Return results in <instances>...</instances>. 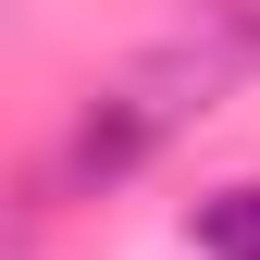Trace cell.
<instances>
[{"label":"cell","mask_w":260,"mask_h":260,"mask_svg":"<svg viewBox=\"0 0 260 260\" xmlns=\"http://www.w3.org/2000/svg\"><path fill=\"white\" fill-rule=\"evenodd\" d=\"M137 149H149V112H137V100H100V112L75 124V149H62V174H75V186H112Z\"/></svg>","instance_id":"cell-1"},{"label":"cell","mask_w":260,"mask_h":260,"mask_svg":"<svg viewBox=\"0 0 260 260\" xmlns=\"http://www.w3.org/2000/svg\"><path fill=\"white\" fill-rule=\"evenodd\" d=\"M199 248L211 260H260V186H211L199 199Z\"/></svg>","instance_id":"cell-2"}]
</instances>
